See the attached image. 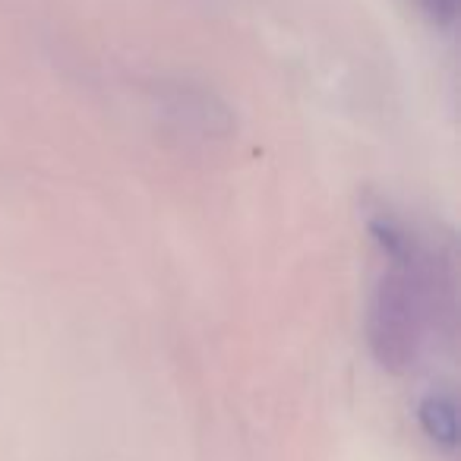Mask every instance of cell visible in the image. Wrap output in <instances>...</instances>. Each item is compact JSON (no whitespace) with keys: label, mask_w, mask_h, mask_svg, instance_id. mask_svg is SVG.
Segmentation results:
<instances>
[{"label":"cell","mask_w":461,"mask_h":461,"mask_svg":"<svg viewBox=\"0 0 461 461\" xmlns=\"http://www.w3.org/2000/svg\"><path fill=\"white\" fill-rule=\"evenodd\" d=\"M370 234L383 253V276L370 297L366 341L383 370L408 373L455 316L452 259L395 212H376Z\"/></svg>","instance_id":"cell-1"},{"label":"cell","mask_w":461,"mask_h":461,"mask_svg":"<svg viewBox=\"0 0 461 461\" xmlns=\"http://www.w3.org/2000/svg\"><path fill=\"white\" fill-rule=\"evenodd\" d=\"M417 423L433 446L455 452L458 446V404L446 389H433L417 402Z\"/></svg>","instance_id":"cell-2"}]
</instances>
